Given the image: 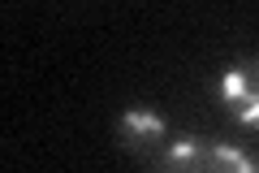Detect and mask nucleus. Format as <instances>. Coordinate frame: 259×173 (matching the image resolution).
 <instances>
[{
  "mask_svg": "<svg viewBox=\"0 0 259 173\" xmlns=\"http://www.w3.org/2000/svg\"><path fill=\"white\" fill-rule=\"evenodd\" d=\"M156 173H255V164L225 143H203V139H182L160 156Z\"/></svg>",
  "mask_w": 259,
  "mask_h": 173,
  "instance_id": "nucleus-1",
  "label": "nucleus"
},
{
  "mask_svg": "<svg viewBox=\"0 0 259 173\" xmlns=\"http://www.w3.org/2000/svg\"><path fill=\"white\" fill-rule=\"evenodd\" d=\"M221 95H225V104H229V113L238 121L259 126V56H255V61L233 65V70H225Z\"/></svg>",
  "mask_w": 259,
  "mask_h": 173,
  "instance_id": "nucleus-2",
  "label": "nucleus"
},
{
  "mask_svg": "<svg viewBox=\"0 0 259 173\" xmlns=\"http://www.w3.org/2000/svg\"><path fill=\"white\" fill-rule=\"evenodd\" d=\"M160 139H164V121H160L156 113H147V109L121 113V121H117V143L125 147V152L147 156V152H156V147H160Z\"/></svg>",
  "mask_w": 259,
  "mask_h": 173,
  "instance_id": "nucleus-3",
  "label": "nucleus"
}]
</instances>
